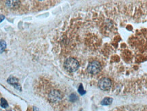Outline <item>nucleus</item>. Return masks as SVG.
<instances>
[{
    "label": "nucleus",
    "instance_id": "nucleus-1",
    "mask_svg": "<svg viewBox=\"0 0 147 111\" xmlns=\"http://www.w3.org/2000/svg\"><path fill=\"white\" fill-rule=\"evenodd\" d=\"M79 63L74 58H68L64 63V67L67 71L70 72H76L79 67Z\"/></svg>",
    "mask_w": 147,
    "mask_h": 111
},
{
    "label": "nucleus",
    "instance_id": "nucleus-2",
    "mask_svg": "<svg viewBox=\"0 0 147 111\" xmlns=\"http://www.w3.org/2000/svg\"><path fill=\"white\" fill-rule=\"evenodd\" d=\"M101 64L98 61H94L91 62L89 64V66L87 67V71L89 72L90 74H96L98 72H99L101 70Z\"/></svg>",
    "mask_w": 147,
    "mask_h": 111
},
{
    "label": "nucleus",
    "instance_id": "nucleus-3",
    "mask_svg": "<svg viewBox=\"0 0 147 111\" xmlns=\"http://www.w3.org/2000/svg\"><path fill=\"white\" fill-rule=\"evenodd\" d=\"M111 80L108 78H103L100 79L98 83V86L99 89L103 91H108L111 87Z\"/></svg>",
    "mask_w": 147,
    "mask_h": 111
},
{
    "label": "nucleus",
    "instance_id": "nucleus-4",
    "mask_svg": "<svg viewBox=\"0 0 147 111\" xmlns=\"http://www.w3.org/2000/svg\"><path fill=\"white\" fill-rule=\"evenodd\" d=\"M62 98L61 93L58 91H53L49 95V100L52 102H57L61 100Z\"/></svg>",
    "mask_w": 147,
    "mask_h": 111
},
{
    "label": "nucleus",
    "instance_id": "nucleus-5",
    "mask_svg": "<svg viewBox=\"0 0 147 111\" xmlns=\"http://www.w3.org/2000/svg\"><path fill=\"white\" fill-rule=\"evenodd\" d=\"M7 82H8L10 84L12 85L14 87L16 84H18V80L16 78H15V77H14V76H10V77H9L8 80H7Z\"/></svg>",
    "mask_w": 147,
    "mask_h": 111
},
{
    "label": "nucleus",
    "instance_id": "nucleus-6",
    "mask_svg": "<svg viewBox=\"0 0 147 111\" xmlns=\"http://www.w3.org/2000/svg\"><path fill=\"white\" fill-rule=\"evenodd\" d=\"M112 102V99L111 98H106L102 101L101 104L103 106H107V105H110Z\"/></svg>",
    "mask_w": 147,
    "mask_h": 111
},
{
    "label": "nucleus",
    "instance_id": "nucleus-7",
    "mask_svg": "<svg viewBox=\"0 0 147 111\" xmlns=\"http://www.w3.org/2000/svg\"><path fill=\"white\" fill-rule=\"evenodd\" d=\"M6 48V42L4 40H0V53H2Z\"/></svg>",
    "mask_w": 147,
    "mask_h": 111
},
{
    "label": "nucleus",
    "instance_id": "nucleus-8",
    "mask_svg": "<svg viewBox=\"0 0 147 111\" xmlns=\"http://www.w3.org/2000/svg\"><path fill=\"white\" fill-rule=\"evenodd\" d=\"M18 3H19V1H7L6 4L10 8H14L16 5L18 4Z\"/></svg>",
    "mask_w": 147,
    "mask_h": 111
},
{
    "label": "nucleus",
    "instance_id": "nucleus-9",
    "mask_svg": "<svg viewBox=\"0 0 147 111\" xmlns=\"http://www.w3.org/2000/svg\"><path fill=\"white\" fill-rule=\"evenodd\" d=\"M1 106L2 107V108H7V107L8 106V104L7 101L5 100L4 98H1Z\"/></svg>",
    "mask_w": 147,
    "mask_h": 111
},
{
    "label": "nucleus",
    "instance_id": "nucleus-10",
    "mask_svg": "<svg viewBox=\"0 0 147 111\" xmlns=\"http://www.w3.org/2000/svg\"><path fill=\"white\" fill-rule=\"evenodd\" d=\"M78 92H79V93H80L81 95H83L85 94V93H86L85 91L84 90V89H83V87H82V84H80L79 88H78Z\"/></svg>",
    "mask_w": 147,
    "mask_h": 111
},
{
    "label": "nucleus",
    "instance_id": "nucleus-11",
    "mask_svg": "<svg viewBox=\"0 0 147 111\" xmlns=\"http://www.w3.org/2000/svg\"><path fill=\"white\" fill-rule=\"evenodd\" d=\"M78 99V97L76 96V94H71V95L70 96V100H71V102H75L76 100Z\"/></svg>",
    "mask_w": 147,
    "mask_h": 111
},
{
    "label": "nucleus",
    "instance_id": "nucleus-12",
    "mask_svg": "<svg viewBox=\"0 0 147 111\" xmlns=\"http://www.w3.org/2000/svg\"><path fill=\"white\" fill-rule=\"evenodd\" d=\"M5 19V16L3 14H0V22H1Z\"/></svg>",
    "mask_w": 147,
    "mask_h": 111
},
{
    "label": "nucleus",
    "instance_id": "nucleus-13",
    "mask_svg": "<svg viewBox=\"0 0 147 111\" xmlns=\"http://www.w3.org/2000/svg\"><path fill=\"white\" fill-rule=\"evenodd\" d=\"M33 110H34V111H38V108H36V107H34V108H33Z\"/></svg>",
    "mask_w": 147,
    "mask_h": 111
}]
</instances>
